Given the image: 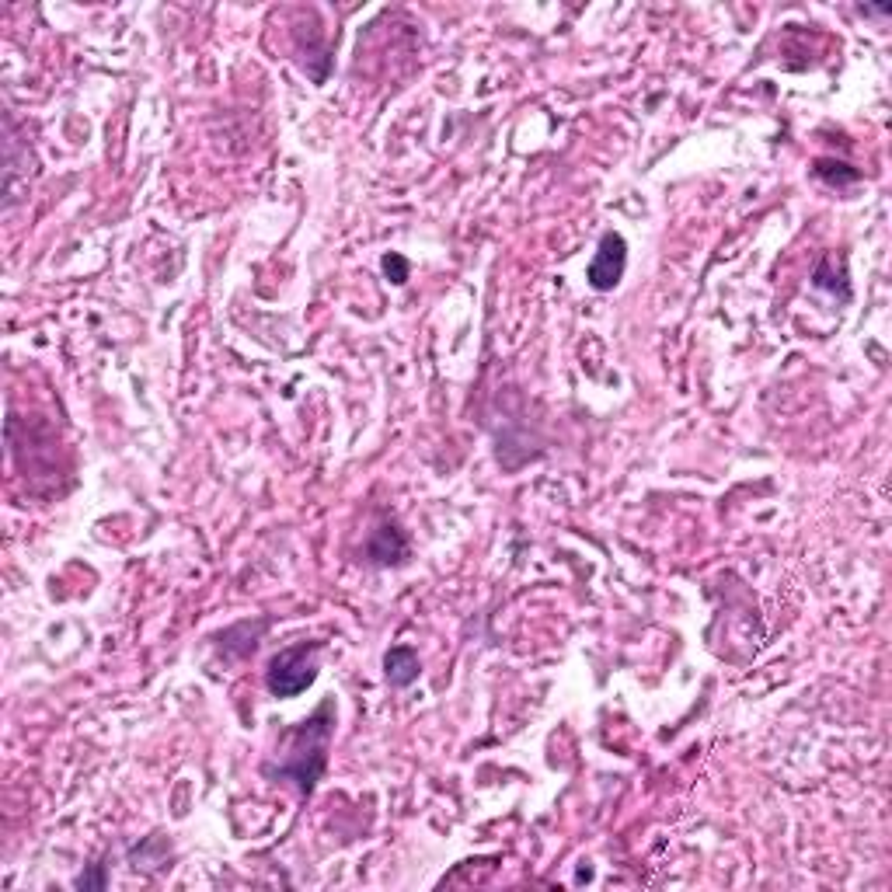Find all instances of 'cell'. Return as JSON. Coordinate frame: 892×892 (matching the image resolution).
Here are the masks:
<instances>
[{
	"label": "cell",
	"mask_w": 892,
	"mask_h": 892,
	"mask_svg": "<svg viewBox=\"0 0 892 892\" xmlns=\"http://www.w3.org/2000/svg\"><path fill=\"white\" fill-rule=\"evenodd\" d=\"M335 732V701H321V708L311 718L297 725V729L283 732L279 750L272 760L262 764V774L276 784H293L300 795H311L314 784L321 781L328 764V743Z\"/></svg>",
	"instance_id": "obj_1"
},
{
	"label": "cell",
	"mask_w": 892,
	"mask_h": 892,
	"mask_svg": "<svg viewBox=\"0 0 892 892\" xmlns=\"http://www.w3.org/2000/svg\"><path fill=\"white\" fill-rule=\"evenodd\" d=\"M318 652L321 642H297L290 649L276 652L265 669V687L272 690V697H297L318 676Z\"/></svg>",
	"instance_id": "obj_2"
},
{
	"label": "cell",
	"mask_w": 892,
	"mask_h": 892,
	"mask_svg": "<svg viewBox=\"0 0 892 892\" xmlns=\"http://www.w3.org/2000/svg\"><path fill=\"white\" fill-rule=\"evenodd\" d=\"M624 265H628V244H624L621 234L607 230V234L600 237V248H596L593 262H589V272H586L589 286L600 293L614 290L624 276Z\"/></svg>",
	"instance_id": "obj_3"
},
{
	"label": "cell",
	"mask_w": 892,
	"mask_h": 892,
	"mask_svg": "<svg viewBox=\"0 0 892 892\" xmlns=\"http://www.w3.org/2000/svg\"><path fill=\"white\" fill-rule=\"evenodd\" d=\"M366 555H370L373 565H401V561L408 558L405 534H401L398 527H391V523H387V527H380V530H373Z\"/></svg>",
	"instance_id": "obj_4"
},
{
	"label": "cell",
	"mask_w": 892,
	"mask_h": 892,
	"mask_svg": "<svg viewBox=\"0 0 892 892\" xmlns=\"http://www.w3.org/2000/svg\"><path fill=\"white\" fill-rule=\"evenodd\" d=\"M384 669H387L391 687H408V683H415V680H419V673H422L419 656H415V649H408V645H398V649L387 652Z\"/></svg>",
	"instance_id": "obj_5"
},
{
	"label": "cell",
	"mask_w": 892,
	"mask_h": 892,
	"mask_svg": "<svg viewBox=\"0 0 892 892\" xmlns=\"http://www.w3.org/2000/svg\"><path fill=\"white\" fill-rule=\"evenodd\" d=\"M816 178L826 185H833V189H847V185L861 182V171H854L851 164L844 161H816Z\"/></svg>",
	"instance_id": "obj_6"
},
{
	"label": "cell",
	"mask_w": 892,
	"mask_h": 892,
	"mask_svg": "<svg viewBox=\"0 0 892 892\" xmlns=\"http://www.w3.org/2000/svg\"><path fill=\"white\" fill-rule=\"evenodd\" d=\"M74 886H77V889H105V886H109V879H105V865H95V868H91V872L77 875Z\"/></svg>",
	"instance_id": "obj_7"
},
{
	"label": "cell",
	"mask_w": 892,
	"mask_h": 892,
	"mask_svg": "<svg viewBox=\"0 0 892 892\" xmlns=\"http://www.w3.org/2000/svg\"><path fill=\"white\" fill-rule=\"evenodd\" d=\"M384 272L391 276V283H408V262L401 255H387L384 258Z\"/></svg>",
	"instance_id": "obj_8"
}]
</instances>
